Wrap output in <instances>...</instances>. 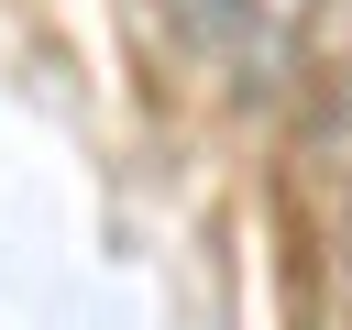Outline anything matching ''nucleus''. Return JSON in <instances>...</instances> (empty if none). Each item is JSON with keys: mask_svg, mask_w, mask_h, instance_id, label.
Returning <instances> with one entry per match:
<instances>
[{"mask_svg": "<svg viewBox=\"0 0 352 330\" xmlns=\"http://www.w3.org/2000/svg\"><path fill=\"white\" fill-rule=\"evenodd\" d=\"M308 22H319V0H220L231 66H242V88H253V99H264V88H286V66H297Z\"/></svg>", "mask_w": 352, "mask_h": 330, "instance_id": "f257e3e1", "label": "nucleus"}, {"mask_svg": "<svg viewBox=\"0 0 352 330\" xmlns=\"http://www.w3.org/2000/svg\"><path fill=\"white\" fill-rule=\"evenodd\" d=\"M176 11H187V22H198V33H220V0H176Z\"/></svg>", "mask_w": 352, "mask_h": 330, "instance_id": "f03ea898", "label": "nucleus"}, {"mask_svg": "<svg viewBox=\"0 0 352 330\" xmlns=\"http://www.w3.org/2000/svg\"><path fill=\"white\" fill-rule=\"evenodd\" d=\"M341 286H352V209H341Z\"/></svg>", "mask_w": 352, "mask_h": 330, "instance_id": "7ed1b4c3", "label": "nucleus"}]
</instances>
